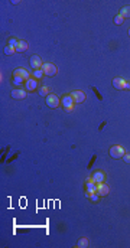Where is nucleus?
Returning a JSON list of instances; mask_svg holds the SVG:
<instances>
[{"label": "nucleus", "mask_w": 130, "mask_h": 248, "mask_svg": "<svg viewBox=\"0 0 130 248\" xmlns=\"http://www.w3.org/2000/svg\"><path fill=\"white\" fill-rule=\"evenodd\" d=\"M91 177H93V180H94V182L98 185V183H103V182H104V179H106V175H104V172H101V170H97V172H96V173H94V175H93Z\"/></svg>", "instance_id": "obj_12"}, {"label": "nucleus", "mask_w": 130, "mask_h": 248, "mask_svg": "<svg viewBox=\"0 0 130 248\" xmlns=\"http://www.w3.org/2000/svg\"><path fill=\"white\" fill-rule=\"evenodd\" d=\"M12 97L16 98V100H23L26 97V90H13L12 91Z\"/></svg>", "instance_id": "obj_13"}, {"label": "nucleus", "mask_w": 130, "mask_h": 248, "mask_svg": "<svg viewBox=\"0 0 130 248\" xmlns=\"http://www.w3.org/2000/svg\"><path fill=\"white\" fill-rule=\"evenodd\" d=\"M98 198H100V196H98L97 192H94V193H91V195H90V199H91V201H94V202H97Z\"/></svg>", "instance_id": "obj_23"}, {"label": "nucleus", "mask_w": 130, "mask_h": 248, "mask_svg": "<svg viewBox=\"0 0 130 248\" xmlns=\"http://www.w3.org/2000/svg\"><path fill=\"white\" fill-rule=\"evenodd\" d=\"M113 87H114L116 90H129V88H130V82H126L123 78L116 77V78L113 79Z\"/></svg>", "instance_id": "obj_2"}, {"label": "nucleus", "mask_w": 130, "mask_h": 248, "mask_svg": "<svg viewBox=\"0 0 130 248\" xmlns=\"http://www.w3.org/2000/svg\"><path fill=\"white\" fill-rule=\"evenodd\" d=\"M124 154H126V153H124V149L122 146L116 144V146H111L110 147V156L113 157V159H122Z\"/></svg>", "instance_id": "obj_1"}, {"label": "nucleus", "mask_w": 130, "mask_h": 248, "mask_svg": "<svg viewBox=\"0 0 130 248\" xmlns=\"http://www.w3.org/2000/svg\"><path fill=\"white\" fill-rule=\"evenodd\" d=\"M77 247L78 248H87L88 247V238H85V237H83V238H80L77 242Z\"/></svg>", "instance_id": "obj_15"}, {"label": "nucleus", "mask_w": 130, "mask_h": 248, "mask_svg": "<svg viewBox=\"0 0 130 248\" xmlns=\"http://www.w3.org/2000/svg\"><path fill=\"white\" fill-rule=\"evenodd\" d=\"M12 82H13L15 85H16V87H19V85H22L23 82H26V79H25V78H22V77H18V75H16V77H13Z\"/></svg>", "instance_id": "obj_17"}, {"label": "nucleus", "mask_w": 130, "mask_h": 248, "mask_svg": "<svg viewBox=\"0 0 130 248\" xmlns=\"http://www.w3.org/2000/svg\"><path fill=\"white\" fill-rule=\"evenodd\" d=\"M122 159H123L126 163H130V154H124V156L122 157Z\"/></svg>", "instance_id": "obj_24"}, {"label": "nucleus", "mask_w": 130, "mask_h": 248, "mask_svg": "<svg viewBox=\"0 0 130 248\" xmlns=\"http://www.w3.org/2000/svg\"><path fill=\"white\" fill-rule=\"evenodd\" d=\"M114 23H116V25H123V23H124V17L120 13L116 14V16H114Z\"/></svg>", "instance_id": "obj_19"}, {"label": "nucleus", "mask_w": 130, "mask_h": 248, "mask_svg": "<svg viewBox=\"0 0 130 248\" xmlns=\"http://www.w3.org/2000/svg\"><path fill=\"white\" fill-rule=\"evenodd\" d=\"M59 104H61V100H59L55 94H49V95L46 97V105H48L49 108H57Z\"/></svg>", "instance_id": "obj_4"}, {"label": "nucleus", "mask_w": 130, "mask_h": 248, "mask_svg": "<svg viewBox=\"0 0 130 248\" xmlns=\"http://www.w3.org/2000/svg\"><path fill=\"white\" fill-rule=\"evenodd\" d=\"M97 193L98 196H107L110 193V188H109V185H106V183H98L97 185Z\"/></svg>", "instance_id": "obj_8"}, {"label": "nucleus", "mask_w": 130, "mask_h": 248, "mask_svg": "<svg viewBox=\"0 0 130 248\" xmlns=\"http://www.w3.org/2000/svg\"><path fill=\"white\" fill-rule=\"evenodd\" d=\"M16 75H18V77H22V78H25L26 81H28L29 77H31L29 72L26 71V69H23V68H18V69H15V71H13V77H16Z\"/></svg>", "instance_id": "obj_11"}, {"label": "nucleus", "mask_w": 130, "mask_h": 248, "mask_svg": "<svg viewBox=\"0 0 130 248\" xmlns=\"http://www.w3.org/2000/svg\"><path fill=\"white\" fill-rule=\"evenodd\" d=\"M44 75H45V74H44V71H42V68H41V69H35V71H33V77H35V78L41 79Z\"/></svg>", "instance_id": "obj_20"}, {"label": "nucleus", "mask_w": 130, "mask_h": 248, "mask_svg": "<svg viewBox=\"0 0 130 248\" xmlns=\"http://www.w3.org/2000/svg\"><path fill=\"white\" fill-rule=\"evenodd\" d=\"M28 42L26 40H19V45L16 48V52H25L26 49H28Z\"/></svg>", "instance_id": "obj_14"}, {"label": "nucleus", "mask_w": 130, "mask_h": 248, "mask_svg": "<svg viewBox=\"0 0 130 248\" xmlns=\"http://www.w3.org/2000/svg\"><path fill=\"white\" fill-rule=\"evenodd\" d=\"M129 36H130V29H129Z\"/></svg>", "instance_id": "obj_25"}, {"label": "nucleus", "mask_w": 130, "mask_h": 248, "mask_svg": "<svg viewBox=\"0 0 130 248\" xmlns=\"http://www.w3.org/2000/svg\"><path fill=\"white\" fill-rule=\"evenodd\" d=\"M61 103L65 107V111H72V108H74V100H72L71 95H64Z\"/></svg>", "instance_id": "obj_7"}, {"label": "nucleus", "mask_w": 130, "mask_h": 248, "mask_svg": "<svg viewBox=\"0 0 130 248\" xmlns=\"http://www.w3.org/2000/svg\"><path fill=\"white\" fill-rule=\"evenodd\" d=\"M94 192H97V183L93 180V177H87V192H85V195L90 198V195L94 193Z\"/></svg>", "instance_id": "obj_6"}, {"label": "nucleus", "mask_w": 130, "mask_h": 248, "mask_svg": "<svg viewBox=\"0 0 130 248\" xmlns=\"http://www.w3.org/2000/svg\"><path fill=\"white\" fill-rule=\"evenodd\" d=\"M42 65H44V64H42V59L39 58L38 55H32V56H31V66L33 68V71H35V69H41Z\"/></svg>", "instance_id": "obj_9"}, {"label": "nucleus", "mask_w": 130, "mask_h": 248, "mask_svg": "<svg viewBox=\"0 0 130 248\" xmlns=\"http://www.w3.org/2000/svg\"><path fill=\"white\" fill-rule=\"evenodd\" d=\"M74 100V103H77V104H81V103H84L85 101V94L83 91H80V90H75V91H72L70 94Z\"/></svg>", "instance_id": "obj_5"}, {"label": "nucleus", "mask_w": 130, "mask_h": 248, "mask_svg": "<svg viewBox=\"0 0 130 248\" xmlns=\"http://www.w3.org/2000/svg\"><path fill=\"white\" fill-rule=\"evenodd\" d=\"M120 14L123 16L124 19L126 17H130V6H124L122 10H120Z\"/></svg>", "instance_id": "obj_18"}, {"label": "nucleus", "mask_w": 130, "mask_h": 248, "mask_svg": "<svg viewBox=\"0 0 130 248\" xmlns=\"http://www.w3.org/2000/svg\"><path fill=\"white\" fill-rule=\"evenodd\" d=\"M15 52H16V48H13V46L7 45L6 48H5V53H6V55H13Z\"/></svg>", "instance_id": "obj_21"}, {"label": "nucleus", "mask_w": 130, "mask_h": 248, "mask_svg": "<svg viewBox=\"0 0 130 248\" xmlns=\"http://www.w3.org/2000/svg\"><path fill=\"white\" fill-rule=\"evenodd\" d=\"M42 71H44V74H45L46 77H54L58 69H57V65L48 62V64H44V65H42Z\"/></svg>", "instance_id": "obj_3"}, {"label": "nucleus", "mask_w": 130, "mask_h": 248, "mask_svg": "<svg viewBox=\"0 0 130 248\" xmlns=\"http://www.w3.org/2000/svg\"><path fill=\"white\" fill-rule=\"evenodd\" d=\"M36 88H38V79L29 78L25 82V90L26 91H35Z\"/></svg>", "instance_id": "obj_10"}, {"label": "nucleus", "mask_w": 130, "mask_h": 248, "mask_svg": "<svg viewBox=\"0 0 130 248\" xmlns=\"http://www.w3.org/2000/svg\"><path fill=\"white\" fill-rule=\"evenodd\" d=\"M7 45L13 46V48H18V45H19V40L16 39V38H10V39H9V43H7Z\"/></svg>", "instance_id": "obj_22"}, {"label": "nucleus", "mask_w": 130, "mask_h": 248, "mask_svg": "<svg viewBox=\"0 0 130 248\" xmlns=\"http://www.w3.org/2000/svg\"><path fill=\"white\" fill-rule=\"evenodd\" d=\"M49 94H51V88H49V87H41V88H39V95L48 97Z\"/></svg>", "instance_id": "obj_16"}]
</instances>
